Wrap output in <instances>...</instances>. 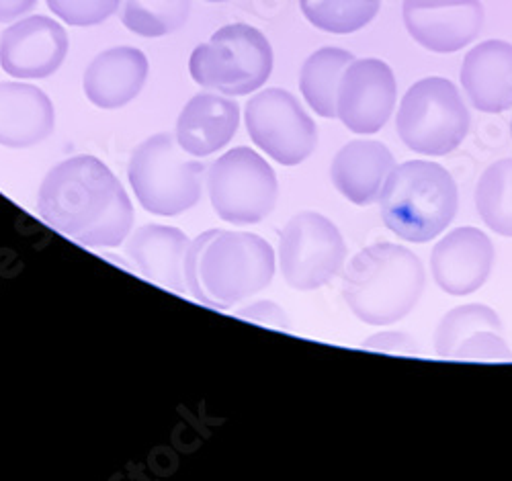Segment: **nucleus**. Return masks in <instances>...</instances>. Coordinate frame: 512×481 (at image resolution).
Segmentation results:
<instances>
[{"mask_svg": "<svg viewBox=\"0 0 512 481\" xmlns=\"http://www.w3.org/2000/svg\"><path fill=\"white\" fill-rule=\"evenodd\" d=\"M240 127V105L234 97L213 91L191 97L179 113L175 136L193 158H207L224 150Z\"/></svg>", "mask_w": 512, "mask_h": 481, "instance_id": "dca6fc26", "label": "nucleus"}, {"mask_svg": "<svg viewBox=\"0 0 512 481\" xmlns=\"http://www.w3.org/2000/svg\"><path fill=\"white\" fill-rule=\"evenodd\" d=\"M279 269L295 291H316L340 275L347 260L343 234L326 215H293L279 238Z\"/></svg>", "mask_w": 512, "mask_h": 481, "instance_id": "1a4fd4ad", "label": "nucleus"}, {"mask_svg": "<svg viewBox=\"0 0 512 481\" xmlns=\"http://www.w3.org/2000/svg\"><path fill=\"white\" fill-rule=\"evenodd\" d=\"M39 0H0V25L15 23L27 17Z\"/></svg>", "mask_w": 512, "mask_h": 481, "instance_id": "c756f323", "label": "nucleus"}, {"mask_svg": "<svg viewBox=\"0 0 512 481\" xmlns=\"http://www.w3.org/2000/svg\"><path fill=\"white\" fill-rule=\"evenodd\" d=\"M424 285L422 260L410 248L379 242L351 258L343 277V297L361 322L390 326L414 312Z\"/></svg>", "mask_w": 512, "mask_h": 481, "instance_id": "7ed1b4c3", "label": "nucleus"}, {"mask_svg": "<svg viewBox=\"0 0 512 481\" xmlns=\"http://www.w3.org/2000/svg\"><path fill=\"white\" fill-rule=\"evenodd\" d=\"M300 7L316 29L349 35L365 29L375 19L381 0H300Z\"/></svg>", "mask_w": 512, "mask_h": 481, "instance_id": "b1692460", "label": "nucleus"}, {"mask_svg": "<svg viewBox=\"0 0 512 481\" xmlns=\"http://www.w3.org/2000/svg\"><path fill=\"white\" fill-rule=\"evenodd\" d=\"M56 129V109L39 86L0 82V146L25 150L46 142Z\"/></svg>", "mask_w": 512, "mask_h": 481, "instance_id": "f3484780", "label": "nucleus"}, {"mask_svg": "<svg viewBox=\"0 0 512 481\" xmlns=\"http://www.w3.org/2000/svg\"><path fill=\"white\" fill-rule=\"evenodd\" d=\"M207 166L189 156L175 134L146 138L127 164V179L138 203L152 215L177 217L191 211L203 195Z\"/></svg>", "mask_w": 512, "mask_h": 481, "instance_id": "39448f33", "label": "nucleus"}, {"mask_svg": "<svg viewBox=\"0 0 512 481\" xmlns=\"http://www.w3.org/2000/svg\"><path fill=\"white\" fill-rule=\"evenodd\" d=\"M46 3L70 27H95L119 11L121 0H46Z\"/></svg>", "mask_w": 512, "mask_h": 481, "instance_id": "a878e982", "label": "nucleus"}, {"mask_svg": "<svg viewBox=\"0 0 512 481\" xmlns=\"http://www.w3.org/2000/svg\"><path fill=\"white\" fill-rule=\"evenodd\" d=\"M68 48L62 23L46 15H27L0 33V68L11 78L44 80L60 70Z\"/></svg>", "mask_w": 512, "mask_h": 481, "instance_id": "f8f14e48", "label": "nucleus"}, {"mask_svg": "<svg viewBox=\"0 0 512 481\" xmlns=\"http://www.w3.org/2000/svg\"><path fill=\"white\" fill-rule=\"evenodd\" d=\"M148 72L150 64L142 50L132 46L109 48L95 56L84 70L82 91L99 109H121L138 99Z\"/></svg>", "mask_w": 512, "mask_h": 481, "instance_id": "a211bd4d", "label": "nucleus"}, {"mask_svg": "<svg viewBox=\"0 0 512 481\" xmlns=\"http://www.w3.org/2000/svg\"><path fill=\"white\" fill-rule=\"evenodd\" d=\"M273 62V48L261 29L230 23L193 50L189 74L205 91L244 97L263 89L271 78Z\"/></svg>", "mask_w": 512, "mask_h": 481, "instance_id": "423d86ee", "label": "nucleus"}, {"mask_svg": "<svg viewBox=\"0 0 512 481\" xmlns=\"http://www.w3.org/2000/svg\"><path fill=\"white\" fill-rule=\"evenodd\" d=\"M453 359L472 363H510L512 351L502 338V332L478 330L455 348Z\"/></svg>", "mask_w": 512, "mask_h": 481, "instance_id": "bb28decb", "label": "nucleus"}, {"mask_svg": "<svg viewBox=\"0 0 512 481\" xmlns=\"http://www.w3.org/2000/svg\"><path fill=\"white\" fill-rule=\"evenodd\" d=\"M480 220L498 236L512 238V158L490 164L476 185Z\"/></svg>", "mask_w": 512, "mask_h": 481, "instance_id": "4be33fe9", "label": "nucleus"}, {"mask_svg": "<svg viewBox=\"0 0 512 481\" xmlns=\"http://www.w3.org/2000/svg\"><path fill=\"white\" fill-rule=\"evenodd\" d=\"M381 220L404 242L426 244L439 238L459 207L451 172L431 160L396 164L379 197Z\"/></svg>", "mask_w": 512, "mask_h": 481, "instance_id": "20e7f679", "label": "nucleus"}, {"mask_svg": "<svg viewBox=\"0 0 512 481\" xmlns=\"http://www.w3.org/2000/svg\"><path fill=\"white\" fill-rule=\"evenodd\" d=\"M510 136H512V121H510Z\"/></svg>", "mask_w": 512, "mask_h": 481, "instance_id": "2f4dec72", "label": "nucleus"}, {"mask_svg": "<svg viewBox=\"0 0 512 481\" xmlns=\"http://www.w3.org/2000/svg\"><path fill=\"white\" fill-rule=\"evenodd\" d=\"M355 56L340 48H322L314 52L300 70V91L312 111L324 119L336 117L338 86Z\"/></svg>", "mask_w": 512, "mask_h": 481, "instance_id": "412c9836", "label": "nucleus"}, {"mask_svg": "<svg viewBox=\"0 0 512 481\" xmlns=\"http://www.w3.org/2000/svg\"><path fill=\"white\" fill-rule=\"evenodd\" d=\"M277 271V254L259 234L207 230L187 252V291L211 310H230L265 291Z\"/></svg>", "mask_w": 512, "mask_h": 481, "instance_id": "f03ea898", "label": "nucleus"}, {"mask_svg": "<svg viewBox=\"0 0 512 481\" xmlns=\"http://www.w3.org/2000/svg\"><path fill=\"white\" fill-rule=\"evenodd\" d=\"M478 330L502 332L500 316L484 303H467L447 312L435 332V351L441 359H453L455 348Z\"/></svg>", "mask_w": 512, "mask_h": 481, "instance_id": "393cba45", "label": "nucleus"}, {"mask_svg": "<svg viewBox=\"0 0 512 481\" xmlns=\"http://www.w3.org/2000/svg\"><path fill=\"white\" fill-rule=\"evenodd\" d=\"M236 316L248 322H256L261 326H269L275 330H291V320L285 314V310L281 308L279 303L271 301V299H261V301H252L242 305V308L236 310Z\"/></svg>", "mask_w": 512, "mask_h": 481, "instance_id": "cd10ccee", "label": "nucleus"}, {"mask_svg": "<svg viewBox=\"0 0 512 481\" xmlns=\"http://www.w3.org/2000/svg\"><path fill=\"white\" fill-rule=\"evenodd\" d=\"M48 228L84 248H119L134 228V203L113 170L91 154L56 164L37 193Z\"/></svg>", "mask_w": 512, "mask_h": 481, "instance_id": "f257e3e1", "label": "nucleus"}, {"mask_svg": "<svg viewBox=\"0 0 512 481\" xmlns=\"http://www.w3.org/2000/svg\"><path fill=\"white\" fill-rule=\"evenodd\" d=\"M252 144L283 166H300L318 146V129L302 103L285 89L256 91L244 107Z\"/></svg>", "mask_w": 512, "mask_h": 481, "instance_id": "9d476101", "label": "nucleus"}, {"mask_svg": "<svg viewBox=\"0 0 512 481\" xmlns=\"http://www.w3.org/2000/svg\"><path fill=\"white\" fill-rule=\"evenodd\" d=\"M207 3H228V0H207Z\"/></svg>", "mask_w": 512, "mask_h": 481, "instance_id": "7c9ffc66", "label": "nucleus"}, {"mask_svg": "<svg viewBox=\"0 0 512 481\" xmlns=\"http://www.w3.org/2000/svg\"><path fill=\"white\" fill-rule=\"evenodd\" d=\"M461 84L478 111H508L512 107V43L486 39L469 50L461 64Z\"/></svg>", "mask_w": 512, "mask_h": 481, "instance_id": "aec40b11", "label": "nucleus"}, {"mask_svg": "<svg viewBox=\"0 0 512 481\" xmlns=\"http://www.w3.org/2000/svg\"><path fill=\"white\" fill-rule=\"evenodd\" d=\"M394 154L375 140H353L340 148L330 164L334 189L355 205H373L379 201L392 170Z\"/></svg>", "mask_w": 512, "mask_h": 481, "instance_id": "6ab92c4d", "label": "nucleus"}, {"mask_svg": "<svg viewBox=\"0 0 512 481\" xmlns=\"http://www.w3.org/2000/svg\"><path fill=\"white\" fill-rule=\"evenodd\" d=\"M404 25L429 52L455 54L474 43L484 27L480 0H404Z\"/></svg>", "mask_w": 512, "mask_h": 481, "instance_id": "ddd939ff", "label": "nucleus"}, {"mask_svg": "<svg viewBox=\"0 0 512 481\" xmlns=\"http://www.w3.org/2000/svg\"><path fill=\"white\" fill-rule=\"evenodd\" d=\"M469 111L457 86L443 76L414 82L396 115L402 144L422 156H447L455 152L469 134Z\"/></svg>", "mask_w": 512, "mask_h": 481, "instance_id": "0eeeda50", "label": "nucleus"}, {"mask_svg": "<svg viewBox=\"0 0 512 481\" xmlns=\"http://www.w3.org/2000/svg\"><path fill=\"white\" fill-rule=\"evenodd\" d=\"M191 238L173 226L146 224L125 240V254L132 269L146 281H152L175 293L187 291V252Z\"/></svg>", "mask_w": 512, "mask_h": 481, "instance_id": "2eb2a0df", "label": "nucleus"}, {"mask_svg": "<svg viewBox=\"0 0 512 481\" xmlns=\"http://www.w3.org/2000/svg\"><path fill=\"white\" fill-rule=\"evenodd\" d=\"M367 351L375 353H390V355H422V348L414 336L406 332H379L369 336L363 344Z\"/></svg>", "mask_w": 512, "mask_h": 481, "instance_id": "c85d7f7f", "label": "nucleus"}, {"mask_svg": "<svg viewBox=\"0 0 512 481\" xmlns=\"http://www.w3.org/2000/svg\"><path fill=\"white\" fill-rule=\"evenodd\" d=\"M496 250L480 228H455L431 252V275L441 291L453 297L472 295L490 279Z\"/></svg>", "mask_w": 512, "mask_h": 481, "instance_id": "4468645a", "label": "nucleus"}, {"mask_svg": "<svg viewBox=\"0 0 512 481\" xmlns=\"http://www.w3.org/2000/svg\"><path fill=\"white\" fill-rule=\"evenodd\" d=\"M398 84L394 70L377 58L355 60L338 86L336 117L359 136L386 127L396 109Z\"/></svg>", "mask_w": 512, "mask_h": 481, "instance_id": "9b49d317", "label": "nucleus"}, {"mask_svg": "<svg viewBox=\"0 0 512 481\" xmlns=\"http://www.w3.org/2000/svg\"><path fill=\"white\" fill-rule=\"evenodd\" d=\"M191 0H123L121 23L140 37L173 35L185 27Z\"/></svg>", "mask_w": 512, "mask_h": 481, "instance_id": "5701e85b", "label": "nucleus"}, {"mask_svg": "<svg viewBox=\"0 0 512 481\" xmlns=\"http://www.w3.org/2000/svg\"><path fill=\"white\" fill-rule=\"evenodd\" d=\"M207 195L213 211L232 226L261 224L273 213L279 183L273 166L252 148L238 146L207 168Z\"/></svg>", "mask_w": 512, "mask_h": 481, "instance_id": "6e6552de", "label": "nucleus"}]
</instances>
